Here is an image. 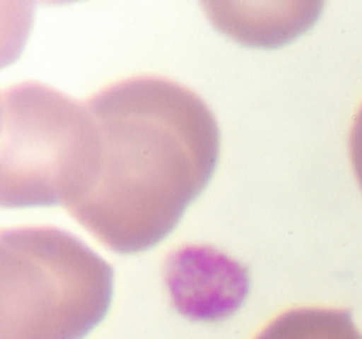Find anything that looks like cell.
<instances>
[{
    "instance_id": "4",
    "label": "cell",
    "mask_w": 362,
    "mask_h": 339,
    "mask_svg": "<svg viewBox=\"0 0 362 339\" xmlns=\"http://www.w3.org/2000/svg\"><path fill=\"white\" fill-rule=\"evenodd\" d=\"M165 281L173 306L194 321H221L243 307L247 268L219 251L186 246L166 260Z\"/></svg>"
},
{
    "instance_id": "5",
    "label": "cell",
    "mask_w": 362,
    "mask_h": 339,
    "mask_svg": "<svg viewBox=\"0 0 362 339\" xmlns=\"http://www.w3.org/2000/svg\"><path fill=\"white\" fill-rule=\"evenodd\" d=\"M209 18L223 34L258 48H276L299 37L320 14L324 4H205Z\"/></svg>"
},
{
    "instance_id": "1",
    "label": "cell",
    "mask_w": 362,
    "mask_h": 339,
    "mask_svg": "<svg viewBox=\"0 0 362 339\" xmlns=\"http://www.w3.org/2000/svg\"><path fill=\"white\" fill-rule=\"evenodd\" d=\"M101 138L90 189L69 214L108 249L158 246L204 193L219 159L218 120L204 99L165 78H131L87 102Z\"/></svg>"
},
{
    "instance_id": "6",
    "label": "cell",
    "mask_w": 362,
    "mask_h": 339,
    "mask_svg": "<svg viewBox=\"0 0 362 339\" xmlns=\"http://www.w3.org/2000/svg\"><path fill=\"white\" fill-rule=\"evenodd\" d=\"M257 339H362L346 311L303 307L279 314Z\"/></svg>"
},
{
    "instance_id": "2",
    "label": "cell",
    "mask_w": 362,
    "mask_h": 339,
    "mask_svg": "<svg viewBox=\"0 0 362 339\" xmlns=\"http://www.w3.org/2000/svg\"><path fill=\"white\" fill-rule=\"evenodd\" d=\"M112 295L113 268L71 233L0 232V339H83Z\"/></svg>"
},
{
    "instance_id": "3",
    "label": "cell",
    "mask_w": 362,
    "mask_h": 339,
    "mask_svg": "<svg viewBox=\"0 0 362 339\" xmlns=\"http://www.w3.org/2000/svg\"><path fill=\"white\" fill-rule=\"evenodd\" d=\"M0 205H62L90 189L101 155L88 106L41 83L6 88L0 99Z\"/></svg>"
}]
</instances>
